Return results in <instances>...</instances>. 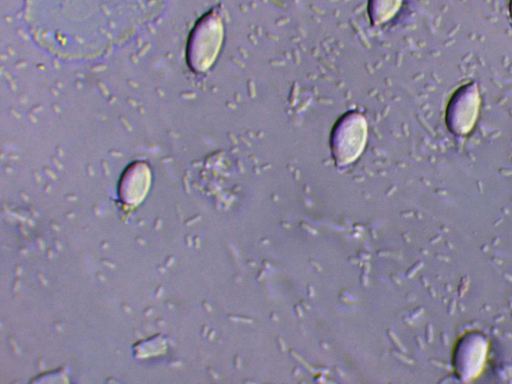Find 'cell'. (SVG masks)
<instances>
[{"label": "cell", "mask_w": 512, "mask_h": 384, "mask_svg": "<svg viewBox=\"0 0 512 384\" xmlns=\"http://www.w3.org/2000/svg\"><path fill=\"white\" fill-rule=\"evenodd\" d=\"M367 137L365 118L354 111L342 115L331 131L330 147L339 166L353 162L362 152Z\"/></svg>", "instance_id": "cell-2"}, {"label": "cell", "mask_w": 512, "mask_h": 384, "mask_svg": "<svg viewBox=\"0 0 512 384\" xmlns=\"http://www.w3.org/2000/svg\"><path fill=\"white\" fill-rule=\"evenodd\" d=\"M509 11H510V15L512 17V0H510V3H509Z\"/></svg>", "instance_id": "cell-6"}, {"label": "cell", "mask_w": 512, "mask_h": 384, "mask_svg": "<svg viewBox=\"0 0 512 384\" xmlns=\"http://www.w3.org/2000/svg\"><path fill=\"white\" fill-rule=\"evenodd\" d=\"M223 39V24L214 10L204 14L188 38L186 58L194 72L206 71L214 62Z\"/></svg>", "instance_id": "cell-1"}, {"label": "cell", "mask_w": 512, "mask_h": 384, "mask_svg": "<svg viewBox=\"0 0 512 384\" xmlns=\"http://www.w3.org/2000/svg\"><path fill=\"white\" fill-rule=\"evenodd\" d=\"M150 182L148 167L137 162L130 165L122 176L120 194L127 203H136L145 195Z\"/></svg>", "instance_id": "cell-4"}, {"label": "cell", "mask_w": 512, "mask_h": 384, "mask_svg": "<svg viewBox=\"0 0 512 384\" xmlns=\"http://www.w3.org/2000/svg\"><path fill=\"white\" fill-rule=\"evenodd\" d=\"M480 106L475 83L460 86L451 96L445 113L446 125L454 135L468 134L474 127Z\"/></svg>", "instance_id": "cell-3"}, {"label": "cell", "mask_w": 512, "mask_h": 384, "mask_svg": "<svg viewBox=\"0 0 512 384\" xmlns=\"http://www.w3.org/2000/svg\"><path fill=\"white\" fill-rule=\"evenodd\" d=\"M402 0H369L368 13L373 24L390 20L399 10Z\"/></svg>", "instance_id": "cell-5"}]
</instances>
